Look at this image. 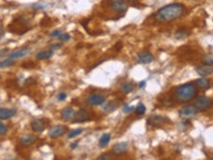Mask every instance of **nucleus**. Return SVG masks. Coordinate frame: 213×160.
<instances>
[{"instance_id": "obj_1", "label": "nucleus", "mask_w": 213, "mask_h": 160, "mask_svg": "<svg viewBox=\"0 0 213 160\" xmlns=\"http://www.w3.org/2000/svg\"><path fill=\"white\" fill-rule=\"evenodd\" d=\"M185 13V6L180 3H172L159 9L155 14V19L158 22H171Z\"/></svg>"}, {"instance_id": "obj_2", "label": "nucleus", "mask_w": 213, "mask_h": 160, "mask_svg": "<svg viewBox=\"0 0 213 160\" xmlns=\"http://www.w3.org/2000/svg\"><path fill=\"white\" fill-rule=\"evenodd\" d=\"M196 93H198V90H196V87L194 85L191 83H186L180 85V86L177 88L175 92V96L179 102L185 103L193 100L196 96Z\"/></svg>"}, {"instance_id": "obj_3", "label": "nucleus", "mask_w": 213, "mask_h": 160, "mask_svg": "<svg viewBox=\"0 0 213 160\" xmlns=\"http://www.w3.org/2000/svg\"><path fill=\"white\" fill-rule=\"evenodd\" d=\"M213 102L212 100L208 97H205V96H200L198 97L195 100V107L198 108V111H206L209 108H211Z\"/></svg>"}, {"instance_id": "obj_4", "label": "nucleus", "mask_w": 213, "mask_h": 160, "mask_svg": "<svg viewBox=\"0 0 213 160\" xmlns=\"http://www.w3.org/2000/svg\"><path fill=\"white\" fill-rule=\"evenodd\" d=\"M198 108L195 105H186L180 110V116L184 119H189L198 113Z\"/></svg>"}, {"instance_id": "obj_5", "label": "nucleus", "mask_w": 213, "mask_h": 160, "mask_svg": "<svg viewBox=\"0 0 213 160\" xmlns=\"http://www.w3.org/2000/svg\"><path fill=\"white\" fill-rule=\"evenodd\" d=\"M105 102H106V98L104 96L98 95V94L90 95L87 98V104L91 106H100V105H103Z\"/></svg>"}, {"instance_id": "obj_6", "label": "nucleus", "mask_w": 213, "mask_h": 160, "mask_svg": "<svg viewBox=\"0 0 213 160\" xmlns=\"http://www.w3.org/2000/svg\"><path fill=\"white\" fill-rule=\"evenodd\" d=\"M111 7L116 13H124L127 9V6L124 0H113L111 2Z\"/></svg>"}, {"instance_id": "obj_7", "label": "nucleus", "mask_w": 213, "mask_h": 160, "mask_svg": "<svg viewBox=\"0 0 213 160\" xmlns=\"http://www.w3.org/2000/svg\"><path fill=\"white\" fill-rule=\"evenodd\" d=\"M137 58L138 61L140 63H144V64H147V63H150L154 60V56L150 51H142L139 52L137 55Z\"/></svg>"}, {"instance_id": "obj_8", "label": "nucleus", "mask_w": 213, "mask_h": 160, "mask_svg": "<svg viewBox=\"0 0 213 160\" xmlns=\"http://www.w3.org/2000/svg\"><path fill=\"white\" fill-rule=\"evenodd\" d=\"M65 131H66L65 127H63L61 125H58V126H55V127H51V129L50 130V131H49V136L51 138H57V137L61 136L63 133L65 132Z\"/></svg>"}, {"instance_id": "obj_9", "label": "nucleus", "mask_w": 213, "mask_h": 160, "mask_svg": "<svg viewBox=\"0 0 213 160\" xmlns=\"http://www.w3.org/2000/svg\"><path fill=\"white\" fill-rule=\"evenodd\" d=\"M127 148H128V143L126 141H121L116 143V144L114 145L113 147V152L116 155H121V154H124V152H126Z\"/></svg>"}, {"instance_id": "obj_10", "label": "nucleus", "mask_w": 213, "mask_h": 160, "mask_svg": "<svg viewBox=\"0 0 213 160\" xmlns=\"http://www.w3.org/2000/svg\"><path fill=\"white\" fill-rule=\"evenodd\" d=\"M196 72H198V75H200L202 77L211 75V74L213 73V66L212 65H207V64L198 66V67H196Z\"/></svg>"}, {"instance_id": "obj_11", "label": "nucleus", "mask_w": 213, "mask_h": 160, "mask_svg": "<svg viewBox=\"0 0 213 160\" xmlns=\"http://www.w3.org/2000/svg\"><path fill=\"white\" fill-rule=\"evenodd\" d=\"M168 121V119L166 118H163V117H160V116H153L151 118H149L147 121V124L148 125H151V126H155V127H159V126H162L163 124H165Z\"/></svg>"}, {"instance_id": "obj_12", "label": "nucleus", "mask_w": 213, "mask_h": 160, "mask_svg": "<svg viewBox=\"0 0 213 160\" xmlns=\"http://www.w3.org/2000/svg\"><path fill=\"white\" fill-rule=\"evenodd\" d=\"M16 115V110L14 109H6L0 108V119L1 120H8Z\"/></svg>"}, {"instance_id": "obj_13", "label": "nucleus", "mask_w": 213, "mask_h": 160, "mask_svg": "<svg viewBox=\"0 0 213 160\" xmlns=\"http://www.w3.org/2000/svg\"><path fill=\"white\" fill-rule=\"evenodd\" d=\"M30 51H31L30 49H28V47H25V49H22V50H19V51H16L12 52L11 55H9L8 58H10V60H17V58H21V57L26 56Z\"/></svg>"}, {"instance_id": "obj_14", "label": "nucleus", "mask_w": 213, "mask_h": 160, "mask_svg": "<svg viewBox=\"0 0 213 160\" xmlns=\"http://www.w3.org/2000/svg\"><path fill=\"white\" fill-rule=\"evenodd\" d=\"M74 116H75V122H87V121L90 120L89 119L90 118L89 114L83 109L79 110Z\"/></svg>"}, {"instance_id": "obj_15", "label": "nucleus", "mask_w": 213, "mask_h": 160, "mask_svg": "<svg viewBox=\"0 0 213 160\" xmlns=\"http://www.w3.org/2000/svg\"><path fill=\"white\" fill-rule=\"evenodd\" d=\"M32 129H33L34 131L36 132H41V131H44L45 130V124H44V122H42L41 120H35L32 122Z\"/></svg>"}, {"instance_id": "obj_16", "label": "nucleus", "mask_w": 213, "mask_h": 160, "mask_svg": "<svg viewBox=\"0 0 213 160\" xmlns=\"http://www.w3.org/2000/svg\"><path fill=\"white\" fill-rule=\"evenodd\" d=\"M74 115H75L74 110L70 108V107H66V108H64L61 112V118L64 121H69L70 119H72Z\"/></svg>"}, {"instance_id": "obj_17", "label": "nucleus", "mask_w": 213, "mask_h": 160, "mask_svg": "<svg viewBox=\"0 0 213 160\" xmlns=\"http://www.w3.org/2000/svg\"><path fill=\"white\" fill-rule=\"evenodd\" d=\"M116 108H118V104H116L115 101H110V102H106L103 106V112L109 114V113H111V112H114Z\"/></svg>"}, {"instance_id": "obj_18", "label": "nucleus", "mask_w": 213, "mask_h": 160, "mask_svg": "<svg viewBox=\"0 0 213 160\" xmlns=\"http://www.w3.org/2000/svg\"><path fill=\"white\" fill-rule=\"evenodd\" d=\"M111 140V135L110 133H104V135L101 136L100 140H99V146L100 147H106V145L109 144V142Z\"/></svg>"}, {"instance_id": "obj_19", "label": "nucleus", "mask_w": 213, "mask_h": 160, "mask_svg": "<svg viewBox=\"0 0 213 160\" xmlns=\"http://www.w3.org/2000/svg\"><path fill=\"white\" fill-rule=\"evenodd\" d=\"M35 136H32V135H26L24 136L22 138H21V143H22L23 145H26V146H28L30 144H32V143H34L35 142Z\"/></svg>"}, {"instance_id": "obj_20", "label": "nucleus", "mask_w": 213, "mask_h": 160, "mask_svg": "<svg viewBox=\"0 0 213 160\" xmlns=\"http://www.w3.org/2000/svg\"><path fill=\"white\" fill-rule=\"evenodd\" d=\"M133 88H134V86H133V84L131 82H124V83H122L120 86V90L122 91V93H124V94H128L132 92Z\"/></svg>"}, {"instance_id": "obj_21", "label": "nucleus", "mask_w": 213, "mask_h": 160, "mask_svg": "<svg viewBox=\"0 0 213 160\" xmlns=\"http://www.w3.org/2000/svg\"><path fill=\"white\" fill-rule=\"evenodd\" d=\"M196 85L201 89L209 88V80L207 78H199L196 80Z\"/></svg>"}, {"instance_id": "obj_22", "label": "nucleus", "mask_w": 213, "mask_h": 160, "mask_svg": "<svg viewBox=\"0 0 213 160\" xmlns=\"http://www.w3.org/2000/svg\"><path fill=\"white\" fill-rule=\"evenodd\" d=\"M53 55V51H40L37 55L38 60H47V58L51 57Z\"/></svg>"}, {"instance_id": "obj_23", "label": "nucleus", "mask_w": 213, "mask_h": 160, "mask_svg": "<svg viewBox=\"0 0 213 160\" xmlns=\"http://www.w3.org/2000/svg\"><path fill=\"white\" fill-rule=\"evenodd\" d=\"M202 62H203L204 64L213 66V55H210V53L209 55H205L202 57Z\"/></svg>"}, {"instance_id": "obj_24", "label": "nucleus", "mask_w": 213, "mask_h": 160, "mask_svg": "<svg viewBox=\"0 0 213 160\" xmlns=\"http://www.w3.org/2000/svg\"><path fill=\"white\" fill-rule=\"evenodd\" d=\"M134 110H135V113L137 115H143V114H145L146 107L143 105L142 103H138V105L136 106V108Z\"/></svg>"}, {"instance_id": "obj_25", "label": "nucleus", "mask_w": 213, "mask_h": 160, "mask_svg": "<svg viewBox=\"0 0 213 160\" xmlns=\"http://www.w3.org/2000/svg\"><path fill=\"white\" fill-rule=\"evenodd\" d=\"M14 60H10V58H8V60H3V61H0V68L2 67H8V66H11L14 64Z\"/></svg>"}, {"instance_id": "obj_26", "label": "nucleus", "mask_w": 213, "mask_h": 160, "mask_svg": "<svg viewBox=\"0 0 213 160\" xmlns=\"http://www.w3.org/2000/svg\"><path fill=\"white\" fill-rule=\"evenodd\" d=\"M83 131V129H76V130H73L71 131L70 132L68 133V138H73V137H75L77 136H79L80 133H82Z\"/></svg>"}, {"instance_id": "obj_27", "label": "nucleus", "mask_w": 213, "mask_h": 160, "mask_svg": "<svg viewBox=\"0 0 213 160\" xmlns=\"http://www.w3.org/2000/svg\"><path fill=\"white\" fill-rule=\"evenodd\" d=\"M135 108L134 107H132V106H128V105H124V113H126V114H129V113H131V112L134 110Z\"/></svg>"}, {"instance_id": "obj_28", "label": "nucleus", "mask_w": 213, "mask_h": 160, "mask_svg": "<svg viewBox=\"0 0 213 160\" xmlns=\"http://www.w3.org/2000/svg\"><path fill=\"white\" fill-rule=\"evenodd\" d=\"M7 132V127L5 126L3 122H0V135H5Z\"/></svg>"}, {"instance_id": "obj_29", "label": "nucleus", "mask_w": 213, "mask_h": 160, "mask_svg": "<svg viewBox=\"0 0 213 160\" xmlns=\"http://www.w3.org/2000/svg\"><path fill=\"white\" fill-rule=\"evenodd\" d=\"M58 38H59V40L62 42H66V41L70 40V36H69V34H61Z\"/></svg>"}, {"instance_id": "obj_30", "label": "nucleus", "mask_w": 213, "mask_h": 160, "mask_svg": "<svg viewBox=\"0 0 213 160\" xmlns=\"http://www.w3.org/2000/svg\"><path fill=\"white\" fill-rule=\"evenodd\" d=\"M61 34H62L61 30H55V31H53L52 33H50V37H59Z\"/></svg>"}, {"instance_id": "obj_31", "label": "nucleus", "mask_w": 213, "mask_h": 160, "mask_svg": "<svg viewBox=\"0 0 213 160\" xmlns=\"http://www.w3.org/2000/svg\"><path fill=\"white\" fill-rule=\"evenodd\" d=\"M111 157L109 155V154H102L98 157V160H106V159H111Z\"/></svg>"}, {"instance_id": "obj_32", "label": "nucleus", "mask_w": 213, "mask_h": 160, "mask_svg": "<svg viewBox=\"0 0 213 160\" xmlns=\"http://www.w3.org/2000/svg\"><path fill=\"white\" fill-rule=\"evenodd\" d=\"M57 99L59 101H64L66 99V94L65 93H59V94H58Z\"/></svg>"}, {"instance_id": "obj_33", "label": "nucleus", "mask_w": 213, "mask_h": 160, "mask_svg": "<svg viewBox=\"0 0 213 160\" xmlns=\"http://www.w3.org/2000/svg\"><path fill=\"white\" fill-rule=\"evenodd\" d=\"M4 34H5V32H4V29H3V27L0 25V40L2 39V37L4 36Z\"/></svg>"}, {"instance_id": "obj_34", "label": "nucleus", "mask_w": 213, "mask_h": 160, "mask_svg": "<svg viewBox=\"0 0 213 160\" xmlns=\"http://www.w3.org/2000/svg\"><path fill=\"white\" fill-rule=\"evenodd\" d=\"M60 45L59 44H55V45H52L51 46V51H54V50H58L59 49Z\"/></svg>"}, {"instance_id": "obj_35", "label": "nucleus", "mask_w": 213, "mask_h": 160, "mask_svg": "<svg viewBox=\"0 0 213 160\" xmlns=\"http://www.w3.org/2000/svg\"><path fill=\"white\" fill-rule=\"evenodd\" d=\"M77 145H78V144H77V142H74V143H71V145H70V146H71V148H72V149H74L75 147H77Z\"/></svg>"}, {"instance_id": "obj_36", "label": "nucleus", "mask_w": 213, "mask_h": 160, "mask_svg": "<svg viewBox=\"0 0 213 160\" xmlns=\"http://www.w3.org/2000/svg\"><path fill=\"white\" fill-rule=\"evenodd\" d=\"M144 85H145V81H141L139 83V87H144Z\"/></svg>"}, {"instance_id": "obj_37", "label": "nucleus", "mask_w": 213, "mask_h": 160, "mask_svg": "<svg viewBox=\"0 0 213 160\" xmlns=\"http://www.w3.org/2000/svg\"><path fill=\"white\" fill-rule=\"evenodd\" d=\"M124 1H127V2H132V1H134V0H124Z\"/></svg>"}, {"instance_id": "obj_38", "label": "nucleus", "mask_w": 213, "mask_h": 160, "mask_svg": "<svg viewBox=\"0 0 213 160\" xmlns=\"http://www.w3.org/2000/svg\"><path fill=\"white\" fill-rule=\"evenodd\" d=\"M212 159H213V158H212Z\"/></svg>"}]
</instances>
